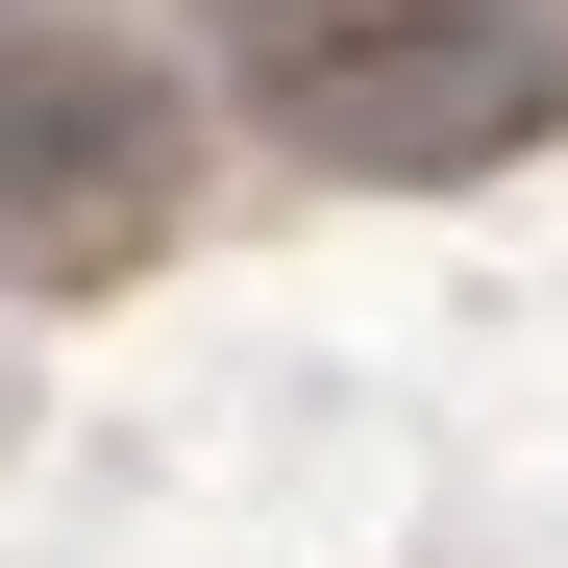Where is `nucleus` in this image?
<instances>
[{
  "label": "nucleus",
  "mask_w": 568,
  "mask_h": 568,
  "mask_svg": "<svg viewBox=\"0 0 568 568\" xmlns=\"http://www.w3.org/2000/svg\"><path fill=\"white\" fill-rule=\"evenodd\" d=\"M272 124H297L322 173H495L568 124V26H519V0H396V26H297L272 50Z\"/></svg>",
  "instance_id": "obj_1"
},
{
  "label": "nucleus",
  "mask_w": 568,
  "mask_h": 568,
  "mask_svg": "<svg viewBox=\"0 0 568 568\" xmlns=\"http://www.w3.org/2000/svg\"><path fill=\"white\" fill-rule=\"evenodd\" d=\"M199 26H322V0H199Z\"/></svg>",
  "instance_id": "obj_2"
}]
</instances>
